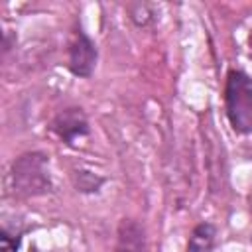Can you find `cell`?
<instances>
[{
	"instance_id": "obj_4",
	"label": "cell",
	"mask_w": 252,
	"mask_h": 252,
	"mask_svg": "<svg viewBox=\"0 0 252 252\" xmlns=\"http://www.w3.org/2000/svg\"><path fill=\"white\" fill-rule=\"evenodd\" d=\"M96 45L94 41L79 28L69 43V61L67 67L75 77H91L96 65Z\"/></svg>"
},
{
	"instance_id": "obj_11",
	"label": "cell",
	"mask_w": 252,
	"mask_h": 252,
	"mask_svg": "<svg viewBox=\"0 0 252 252\" xmlns=\"http://www.w3.org/2000/svg\"><path fill=\"white\" fill-rule=\"evenodd\" d=\"M250 209H252V195H250Z\"/></svg>"
},
{
	"instance_id": "obj_10",
	"label": "cell",
	"mask_w": 252,
	"mask_h": 252,
	"mask_svg": "<svg viewBox=\"0 0 252 252\" xmlns=\"http://www.w3.org/2000/svg\"><path fill=\"white\" fill-rule=\"evenodd\" d=\"M248 43H250V51H252V32H250V37H248Z\"/></svg>"
},
{
	"instance_id": "obj_1",
	"label": "cell",
	"mask_w": 252,
	"mask_h": 252,
	"mask_svg": "<svg viewBox=\"0 0 252 252\" xmlns=\"http://www.w3.org/2000/svg\"><path fill=\"white\" fill-rule=\"evenodd\" d=\"M49 159L41 152H28L12 161L8 187L18 197H37L51 191Z\"/></svg>"
},
{
	"instance_id": "obj_7",
	"label": "cell",
	"mask_w": 252,
	"mask_h": 252,
	"mask_svg": "<svg viewBox=\"0 0 252 252\" xmlns=\"http://www.w3.org/2000/svg\"><path fill=\"white\" fill-rule=\"evenodd\" d=\"M73 177H75V187L81 193H96L100 189V185L104 183V177H100L89 169H77Z\"/></svg>"
},
{
	"instance_id": "obj_9",
	"label": "cell",
	"mask_w": 252,
	"mask_h": 252,
	"mask_svg": "<svg viewBox=\"0 0 252 252\" xmlns=\"http://www.w3.org/2000/svg\"><path fill=\"white\" fill-rule=\"evenodd\" d=\"M20 248V232L12 234L8 228L0 232V252H18Z\"/></svg>"
},
{
	"instance_id": "obj_12",
	"label": "cell",
	"mask_w": 252,
	"mask_h": 252,
	"mask_svg": "<svg viewBox=\"0 0 252 252\" xmlns=\"http://www.w3.org/2000/svg\"><path fill=\"white\" fill-rule=\"evenodd\" d=\"M32 252H37V250H32Z\"/></svg>"
},
{
	"instance_id": "obj_3",
	"label": "cell",
	"mask_w": 252,
	"mask_h": 252,
	"mask_svg": "<svg viewBox=\"0 0 252 252\" xmlns=\"http://www.w3.org/2000/svg\"><path fill=\"white\" fill-rule=\"evenodd\" d=\"M51 130L65 146L77 148L89 136V120L85 112L77 106L63 108L51 120Z\"/></svg>"
},
{
	"instance_id": "obj_5",
	"label": "cell",
	"mask_w": 252,
	"mask_h": 252,
	"mask_svg": "<svg viewBox=\"0 0 252 252\" xmlns=\"http://www.w3.org/2000/svg\"><path fill=\"white\" fill-rule=\"evenodd\" d=\"M116 252H146V234L136 220H120L116 232Z\"/></svg>"
},
{
	"instance_id": "obj_8",
	"label": "cell",
	"mask_w": 252,
	"mask_h": 252,
	"mask_svg": "<svg viewBox=\"0 0 252 252\" xmlns=\"http://www.w3.org/2000/svg\"><path fill=\"white\" fill-rule=\"evenodd\" d=\"M128 12H130V20H132L136 26H140V28L148 26V24L154 20V10H152V6L146 4V2L130 4V6H128Z\"/></svg>"
},
{
	"instance_id": "obj_6",
	"label": "cell",
	"mask_w": 252,
	"mask_h": 252,
	"mask_svg": "<svg viewBox=\"0 0 252 252\" xmlns=\"http://www.w3.org/2000/svg\"><path fill=\"white\" fill-rule=\"evenodd\" d=\"M217 240V228L211 222H199L187 240V252H213Z\"/></svg>"
},
{
	"instance_id": "obj_2",
	"label": "cell",
	"mask_w": 252,
	"mask_h": 252,
	"mask_svg": "<svg viewBox=\"0 0 252 252\" xmlns=\"http://www.w3.org/2000/svg\"><path fill=\"white\" fill-rule=\"evenodd\" d=\"M224 112L236 134L252 132V77L230 69L224 83Z\"/></svg>"
}]
</instances>
